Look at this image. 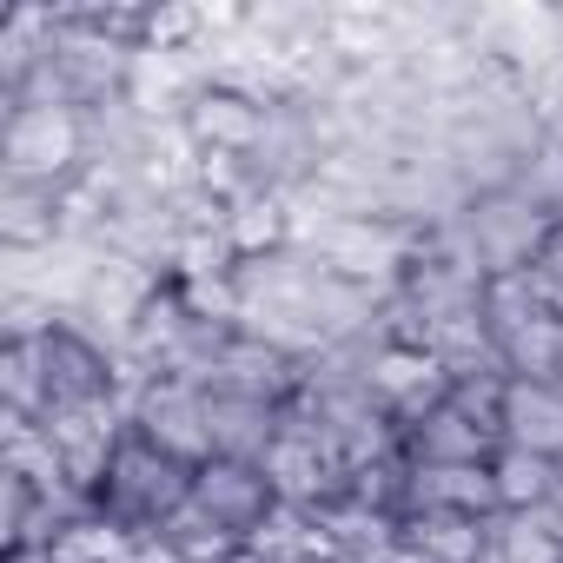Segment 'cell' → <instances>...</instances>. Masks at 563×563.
<instances>
[{"label":"cell","mask_w":563,"mask_h":563,"mask_svg":"<svg viewBox=\"0 0 563 563\" xmlns=\"http://www.w3.org/2000/svg\"><path fill=\"white\" fill-rule=\"evenodd\" d=\"M87 510L107 517V523H120L126 537L153 543L173 517L192 510V464L166 457L153 438H140V431L120 418V438H113V451H107V471H100Z\"/></svg>","instance_id":"obj_1"},{"label":"cell","mask_w":563,"mask_h":563,"mask_svg":"<svg viewBox=\"0 0 563 563\" xmlns=\"http://www.w3.org/2000/svg\"><path fill=\"white\" fill-rule=\"evenodd\" d=\"M93 153V113H80L60 93H21L8 100V126H0V173L27 186H80Z\"/></svg>","instance_id":"obj_2"},{"label":"cell","mask_w":563,"mask_h":563,"mask_svg":"<svg viewBox=\"0 0 563 563\" xmlns=\"http://www.w3.org/2000/svg\"><path fill=\"white\" fill-rule=\"evenodd\" d=\"M556 219H563V199H537L523 179H504L464 199L457 239L484 278H510V272H537L543 245L556 239Z\"/></svg>","instance_id":"obj_3"},{"label":"cell","mask_w":563,"mask_h":563,"mask_svg":"<svg viewBox=\"0 0 563 563\" xmlns=\"http://www.w3.org/2000/svg\"><path fill=\"white\" fill-rule=\"evenodd\" d=\"M278 107L245 80H199L179 93V140L192 159H258Z\"/></svg>","instance_id":"obj_4"},{"label":"cell","mask_w":563,"mask_h":563,"mask_svg":"<svg viewBox=\"0 0 563 563\" xmlns=\"http://www.w3.org/2000/svg\"><path fill=\"white\" fill-rule=\"evenodd\" d=\"M126 424H133L140 438H153L166 457L192 464V471L212 457V391H206V378H192V372H146L140 391H133Z\"/></svg>","instance_id":"obj_5"},{"label":"cell","mask_w":563,"mask_h":563,"mask_svg":"<svg viewBox=\"0 0 563 563\" xmlns=\"http://www.w3.org/2000/svg\"><path fill=\"white\" fill-rule=\"evenodd\" d=\"M192 510L212 517L219 530H232L239 543H252L278 510H286V497H278V484L252 457H206L192 471Z\"/></svg>","instance_id":"obj_6"},{"label":"cell","mask_w":563,"mask_h":563,"mask_svg":"<svg viewBox=\"0 0 563 563\" xmlns=\"http://www.w3.org/2000/svg\"><path fill=\"white\" fill-rule=\"evenodd\" d=\"M41 352H47V391H54V411H107L113 391H120V365L113 352L74 325V319H47L41 332Z\"/></svg>","instance_id":"obj_7"},{"label":"cell","mask_w":563,"mask_h":563,"mask_svg":"<svg viewBox=\"0 0 563 563\" xmlns=\"http://www.w3.org/2000/svg\"><path fill=\"white\" fill-rule=\"evenodd\" d=\"M497 431H504V444L563 464V385L556 378H504Z\"/></svg>","instance_id":"obj_8"},{"label":"cell","mask_w":563,"mask_h":563,"mask_svg":"<svg viewBox=\"0 0 563 563\" xmlns=\"http://www.w3.org/2000/svg\"><path fill=\"white\" fill-rule=\"evenodd\" d=\"M67 206L74 186H27V179H0V245L8 252H47L67 239Z\"/></svg>","instance_id":"obj_9"},{"label":"cell","mask_w":563,"mask_h":563,"mask_svg":"<svg viewBox=\"0 0 563 563\" xmlns=\"http://www.w3.org/2000/svg\"><path fill=\"white\" fill-rule=\"evenodd\" d=\"M225 252H232L239 272L286 258V252H292V206H286V192H278V186L245 192V199L232 206V219H225Z\"/></svg>","instance_id":"obj_10"},{"label":"cell","mask_w":563,"mask_h":563,"mask_svg":"<svg viewBox=\"0 0 563 563\" xmlns=\"http://www.w3.org/2000/svg\"><path fill=\"white\" fill-rule=\"evenodd\" d=\"M206 391H212V457H252V464H265L272 438L286 431V405L258 398V391H219V385H206Z\"/></svg>","instance_id":"obj_11"},{"label":"cell","mask_w":563,"mask_h":563,"mask_svg":"<svg viewBox=\"0 0 563 563\" xmlns=\"http://www.w3.org/2000/svg\"><path fill=\"white\" fill-rule=\"evenodd\" d=\"M0 398H8V424H47L54 418L41 332H8V345H0Z\"/></svg>","instance_id":"obj_12"},{"label":"cell","mask_w":563,"mask_h":563,"mask_svg":"<svg viewBox=\"0 0 563 563\" xmlns=\"http://www.w3.org/2000/svg\"><path fill=\"white\" fill-rule=\"evenodd\" d=\"M490 484H497V510L504 517H543L563 477H556L550 457H530L517 444H497L490 451Z\"/></svg>","instance_id":"obj_13"},{"label":"cell","mask_w":563,"mask_h":563,"mask_svg":"<svg viewBox=\"0 0 563 563\" xmlns=\"http://www.w3.org/2000/svg\"><path fill=\"white\" fill-rule=\"evenodd\" d=\"M490 530H497V523L464 517V510H411V517L398 523V537H411V543L431 550L438 563H484Z\"/></svg>","instance_id":"obj_14"},{"label":"cell","mask_w":563,"mask_h":563,"mask_svg":"<svg viewBox=\"0 0 563 563\" xmlns=\"http://www.w3.org/2000/svg\"><path fill=\"white\" fill-rule=\"evenodd\" d=\"M484 563H563V537L543 517H497Z\"/></svg>","instance_id":"obj_15"},{"label":"cell","mask_w":563,"mask_h":563,"mask_svg":"<svg viewBox=\"0 0 563 563\" xmlns=\"http://www.w3.org/2000/svg\"><path fill=\"white\" fill-rule=\"evenodd\" d=\"M206 41V8H179V0H166V8H146V34H140V54H192Z\"/></svg>","instance_id":"obj_16"},{"label":"cell","mask_w":563,"mask_h":563,"mask_svg":"<svg viewBox=\"0 0 563 563\" xmlns=\"http://www.w3.org/2000/svg\"><path fill=\"white\" fill-rule=\"evenodd\" d=\"M372 563H438V556H431V550H418V543H411V537H385V543H378V556H372Z\"/></svg>","instance_id":"obj_17"},{"label":"cell","mask_w":563,"mask_h":563,"mask_svg":"<svg viewBox=\"0 0 563 563\" xmlns=\"http://www.w3.org/2000/svg\"><path fill=\"white\" fill-rule=\"evenodd\" d=\"M0 563H67V556H60V543H8Z\"/></svg>","instance_id":"obj_18"},{"label":"cell","mask_w":563,"mask_h":563,"mask_svg":"<svg viewBox=\"0 0 563 563\" xmlns=\"http://www.w3.org/2000/svg\"><path fill=\"white\" fill-rule=\"evenodd\" d=\"M556 385H563V378H556Z\"/></svg>","instance_id":"obj_19"}]
</instances>
